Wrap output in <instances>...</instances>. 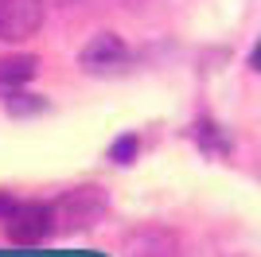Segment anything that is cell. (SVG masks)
Here are the masks:
<instances>
[{
	"instance_id": "cell-4",
	"label": "cell",
	"mask_w": 261,
	"mask_h": 257,
	"mask_svg": "<svg viewBox=\"0 0 261 257\" xmlns=\"http://www.w3.org/2000/svg\"><path fill=\"white\" fill-rule=\"evenodd\" d=\"M47 20L43 0H0V43H23L39 35Z\"/></svg>"
},
{
	"instance_id": "cell-8",
	"label": "cell",
	"mask_w": 261,
	"mask_h": 257,
	"mask_svg": "<svg viewBox=\"0 0 261 257\" xmlns=\"http://www.w3.org/2000/svg\"><path fill=\"white\" fill-rule=\"evenodd\" d=\"M4 101H8V113H39V109H47V101L35 94H12Z\"/></svg>"
},
{
	"instance_id": "cell-10",
	"label": "cell",
	"mask_w": 261,
	"mask_h": 257,
	"mask_svg": "<svg viewBox=\"0 0 261 257\" xmlns=\"http://www.w3.org/2000/svg\"><path fill=\"white\" fill-rule=\"evenodd\" d=\"M250 66H253V70H261V39L253 43V51H250Z\"/></svg>"
},
{
	"instance_id": "cell-1",
	"label": "cell",
	"mask_w": 261,
	"mask_h": 257,
	"mask_svg": "<svg viewBox=\"0 0 261 257\" xmlns=\"http://www.w3.org/2000/svg\"><path fill=\"white\" fill-rule=\"evenodd\" d=\"M109 211V191L98 183H78L70 191H63L51 203L55 214V234H86L106 218Z\"/></svg>"
},
{
	"instance_id": "cell-9",
	"label": "cell",
	"mask_w": 261,
	"mask_h": 257,
	"mask_svg": "<svg viewBox=\"0 0 261 257\" xmlns=\"http://www.w3.org/2000/svg\"><path fill=\"white\" fill-rule=\"evenodd\" d=\"M16 207V199H12L8 191H0V218H8V211Z\"/></svg>"
},
{
	"instance_id": "cell-5",
	"label": "cell",
	"mask_w": 261,
	"mask_h": 257,
	"mask_svg": "<svg viewBox=\"0 0 261 257\" xmlns=\"http://www.w3.org/2000/svg\"><path fill=\"white\" fill-rule=\"evenodd\" d=\"M121 253L125 257H179V242L164 226H141V230H133L125 238Z\"/></svg>"
},
{
	"instance_id": "cell-6",
	"label": "cell",
	"mask_w": 261,
	"mask_h": 257,
	"mask_svg": "<svg viewBox=\"0 0 261 257\" xmlns=\"http://www.w3.org/2000/svg\"><path fill=\"white\" fill-rule=\"evenodd\" d=\"M35 74H39V59L35 55H0V97L20 94Z\"/></svg>"
},
{
	"instance_id": "cell-2",
	"label": "cell",
	"mask_w": 261,
	"mask_h": 257,
	"mask_svg": "<svg viewBox=\"0 0 261 257\" xmlns=\"http://www.w3.org/2000/svg\"><path fill=\"white\" fill-rule=\"evenodd\" d=\"M4 234H8L12 246H43L47 238L55 234L51 203H35V199L16 203L8 211V218H4Z\"/></svg>"
},
{
	"instance_id": "cell-3",
	"label": "cell",
	"mask_w": 261,
	"mask_h": 257,
	"mask_svg": "<svg viewBox=\"0 0 261 257\" xmlns=\"http://www.w3.org/2000/svg\"><path fill=\"white\" fill-rule=\"evenodd\" d=\"M78 63H82L86 74H121V70H129L133 51L117 32H98L86 47H82Z\"/></svg>"
},
{
	"instance_id": "cell-11",
	"label": "cell",
	"mask_w": 261,
	"mask_h": 257,
	"mask_svg": "<svg viewBox=\"0 0 261 257\" xmlns=\"http://www.w3.org/2000/svg\"><path fill=\"white\" fill-rule=\"evenodd\" d=\"M63 4H78V0H63Z\"/></svg>"
},
{
	"instance_id": "cell-7",
	"label": "cell",
	"mask_w": 261,
	"mask_h": 257,
	"mask_svg": "<svg viewBox=\"0 0 261 257\" xmlns=\"http://www.w3.org/2000/svg\"><path fill=\"white\" fill-rule=\"evenodd\" d=\"M137 152H141V137H137V133H125V137H117L109 144V160L113 164H133Z\"/></svg>"
}]
</instances>
